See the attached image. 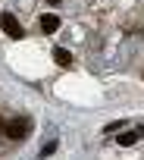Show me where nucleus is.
<instances>
[{
	"instance_id": "39448f33",
	"label": "nucleus",
	"mask_w": 144,
	"mask_h": 160,
	"mask_svg": "<svg viewBox=\"0 0 144 160\" xmlns=\"http://www.w3.org/2000/svg\"><path fill=\"white\" fill-rule=\"evenodd\" d=\"M138 138H141L138 132H122V135H119V148H128V144H135Z\"/></svg>"
},
{
	"instance_id": "f257e3e1",
	"label": "nucleus",
	"mask_w": 144,
	"mask_h": 160,
	"mask_svg": "<svg viewBox=\"0 0 144 160\" xmlns=\"http://www.w3.org/2000/svg\"><path fill=\"white\" fill-rule=\"evenodd\" d=\"M3 132H7V138L22 141V138L31 132V119H28V116H16V119H10V122H7V129H3Z\"/></svg>"
},
{
	"instance_id": "f03ea898",
	"label": "nucleus",
	"mask_w": 144,
	"mask_h": 160,
	"mask_svg": "<svg viewBox=\"0 0 144 160\" xmlns=\"http://www.w3.org/2000/svg\"><path fill=\"white\" fill-rule=\"evenodd\" d=\"M0 28H3L10 38H22V35H25L22 25H19V19H16L13 13H3V16H0Z\"/></svg>"
},
{
	"instance_id": "6e6552de",
	"label": "nucleus",
	"mask_w": 144,
	"mask_h": 160,
	"mask_svg": "<svg viewBox=\"0 0 144 160\" xmlns=\"http://www.w3.org/2000/svg\"><path fill=\"white\" fill-rule=\"evenodd\" d=\"M47 3H53V7H56V3H60V0H47Z\"/></svg>"
},
{
	"instance_id": "7ed1b4c3",
	"label": "nucleus",
	"mask_w": 144,
	"mask_h": 160,
	"mask_svg": "<svg viewBox=\"0 0 144 160\" xmlns=\"http://www.w3.org/2000/svg\"><path fill=\"white\" fill-rule=\"evenodd\" d=\"M56 28H60V16H47V13H44V16H41V32H44V35H53Z\"/></svg>"
},
{
	"instance_id": "0eeeda50",
	"label": "nucleus",
	"mask_w": 144,
	"mask_h": 160,
	"mask_svg": "<svg viewBox=\"0 0 144 160\" xmlns=\"http://www.w3.org/2000/svg\"><path fill=\"white\" fill-rule=\"evenodd\" d=\"M3 129H7V122H3V119H0V132H3Z\"/></svg>"
},
{
	"instance_id": "423d86ee",
	"label": "nucleus",
	"mask_w": 144,
	"mask_h": 160,
	"mask_svg": "<svg viewBox=\"0 0 144 160\" xmlns=\"http://www.w3.org/2000/svg\"><path fill=\"white\" fill-rule=\"evenodd\" d=\"M53 151H56V141H50V144H44V148H41V157H44V160H47V157H50V154H53Z\"/></svg>"
},
{
	"instance_id": "20e7f679",
	"label": "nucleus",
	"mask_w": 144,
	"mask_h": 160,
	"mask_svg": "<svg viewBox=\"0 0 144 160\" xmlns=\"http://www.w3.org/2000/svg\"><path fill=\"white\" fill-rule=\"evenodd\" d=\"M53 60H56V66H72V53L66 47H56L53 50Z\"/></svg>"
}]
</instances>
